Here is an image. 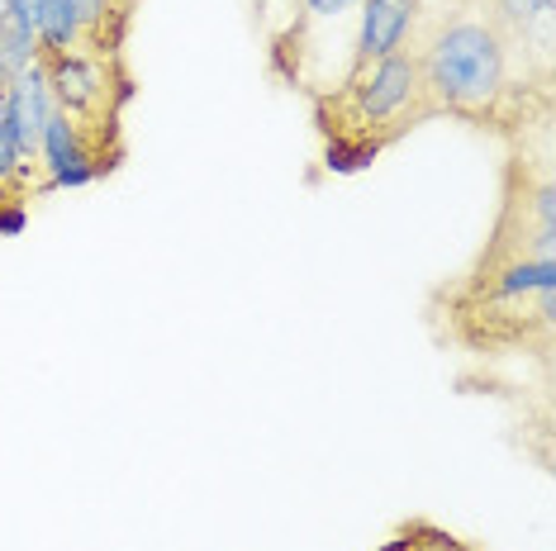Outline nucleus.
<instances>
[{
  "label": "nucleus",
  "instance_id": "obj_1",
  "mask_svg": "<svg viewBox=\"0 0 556 551\" xmlns=\"http://www.w3.org/2000/svg\"><path fill=\"white\" fill-rule=\"evenodd\" d=\"M409 53L438 119H462L504 143L552 129V77L523 67L480 0H424Z\"/></svg>",
  "mask_w": 556,
  "mask_h": 551
},
{
  "label": "nucleus",
  "instance_id": "obj_2",
  "mask_svg": "<svg viewBox=\"0 0 556 551\" xmlns=\"http://www.w3.org/2000/svg\"><path fill=\"white\" fill-rule=\"evenodd\" d=\"M438 343L471 357H538L552 361L556 333V261L466 267L428 295Z\"/></svg>",
  "mask_w": 556,
  "mask_h": 551
},
{
  "label": "nucleus",
  "instance_id": "obj_3",
  "mask_svg": "<svg viewBox=\"0 0 556 551\" xmlns=\"http://www.w3.org/2000/svg\"><path fill=\"white\" fill-rule=\"evenodd\" d=\"M309 115L324 143L328 171H362L386 148L409 138L419 124L438 119L424 91V72L409 48L376 62H357L343 81L309 95Z\"/></svg>",
  "mask_w": 556,
  "mask_h": 551
},
{
  "label": "nucleus",
  "instance_id": "obj_4",
  "mask_svg": "<svg viewBox=\"0 0 556 551\" xmlns=\"http://www.w3.org/2000/svg\"><path fill=\"white\" fill-rule=\"evenodd\" d=\"M48 100L62 119L72 124V133L81 138L105 167V177L124 162V110L134 100V72L124 53H100V48H72L62 57L39 62Z\"/></svg>",
  "mask_w": 556,
  "mask_h": 551
},
{
  "label": "nucleus",
  "instance_id": "obj_5",
  "mask_svg": "<svg viewBox=\"0 0 556 551\" xmlns=\"http://www.w3.org/2000/svg\"><path fill=\"white\" fill-rule=\"evenodd\" d=\"M556 247V181H552V129L514 138L500 177V215L490 223L476 267L552 261Z\"/></svg>",
  "mask_w": 556,
  "mask_h": 551
},
{
  "label": "nucleus",
  "instance_id": "obj_6",
  "mask_svg": "<svg viewBox=\"0 0 556 551\" xmlns=\"http://www.w3.org/2000/svg\"><path fill=\"white\" fill-rule=\"evenodd\" d=\"M419 10H424V0H362L357 24H352V67L409 48Z\"/></svg>",
  "mask_w": 556,
  "mask_h": 551
},
{
  "label": "nucleus",
  "instance_id": "obj_7",
  "mask_svg": "<svg viewBox=\"0 0 556 551\" xmlns=\"http://www.w3.org/2000/svg\"><path fill=\"white\" fill-rule=\"evenodd\" d=\"M0 115H5L10 143L20 148L24 162H39V143H43V124L53 115V100H48L43 72L29 67L24 77L5 81V95H0Z\"/></svg>",
  "mask_w": 556,
  "mask_h": 551
},
{
  "label": "nucleus",
  "instance_id": "obj_8",
  "mask_svg": "<svg viewBox=\"0 0 556 551\" xmlns=\"http://www.w3.org/2000/svg\"><path fill=\"white\" fill-rule=\"evenodd\" d=\"M39 162L48 171V181H53V191H77V185H91L105 177V167L96 162V153L81 143L77 133H72V124L58 115H48L43 124V143H39Z\"/></svg>",
  "mask_w": 556,
  "mask_h": 551
},
{
  "label": "nucleus",
  "instance_id": "obj_9",
  "mask_svg": "<svg viewBox=\"0 0 556 551\" xmlns=\"http://www.w3.org/2000/svg\"><path fill=\"white\" fill-rule=\"evenodd\" d=\"M72 15H77L81 43L100 48V53H124L134 29V10H124L119 0H67Z\"/></svg>",
  "mask_w": 556,
  "mask_h": 551
},
{
  "label": "nucleus",
  "instance_id": "obj_10",
  "mask_svg": "<svg viewBox=\"0 0 556 551\" xmlns=\"http://www.w3.org/2000/svg\"><path fill=\"white\" fill-rule=\"evenodd\" d=\"M29 67H39V39L20 15L0 10V81H15Z\"/></svg>",
  "mask_w": 556,
  "mask_h": 551
},
{
  "label": "nucleus",
  "instance_id": "obj_11",
  "mask_svg": "<svg viewBox=\"0 0 556 551\" xmlns=\"http://www.w3.org/2000/svg\"><path fill=\"white\" fill-rule=\"evenodd\" d=\"M381 551H480V547H471L466 537L447 533V528H438V523L414 518V523H404Z\"/></svg>",
  "mask_w": 556,
  "mask_h": 551
},
{
  "label": "nucleus",
  "instance_id": "obj_12",
  "mask_svg": "<svg viewBox=\"0 0 556 551\" xmlns=\"http://www.w3.org/2000/svg\"><path fill=\"white\" fill-rule=\"evenodd\" d=\"M300 20H305L309 39H305V77H309V43H314V24H333V20H352L357 24V5L362 0H295ZM305 77H300V91H305Z\"/></svg>",
  "mask_w": 556,
  "mask_h": 551
},
{
  "label": "nucleus",
  "instance_id": "obj_13",
  "mask_svg": "<svg viewBox=\"0 0 556 551\" xmlns=\"http://www.w3.org/2000/svg\"><path fill=\"white\" fill-rule=\"evenodd\" d=\"M0 10H10V15H20L24 24H39V15H43V0H0Z\"/></svg>",
  "mask_w": 556,
  "mask_h": 551
},
{
  "label": "nucleus",
  "instance_id": "obj_14",
  "mask_svg": "<svg viewBox=\"0 0 556 551\" xmlns=\"http://www.w3.org/2000/svg\"><path fill=\"white\" fill-rule=\"evenodd\" d=\"M0 95H5V81H0Z\"/></svg>",
  "mask_w": 556,
  "mask_h": 551
}]
</instances>
